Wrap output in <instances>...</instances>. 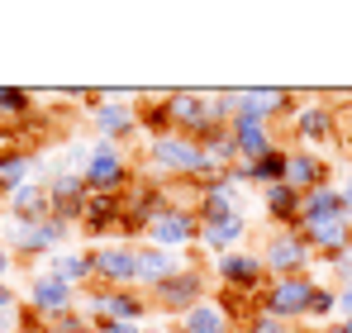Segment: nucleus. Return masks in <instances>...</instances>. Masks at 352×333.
<instances>
[{"label":"nucleus","instance_id":"f8f14e48","mask_svg":"<svg viewBox=\"0 0 352 333\" xmlns=\"http://www.w3.org/2000/svg\"><path fill=\"white\" fill-rule=\"evenodd\" d=\"M24 310L34 319H58V314H72V286H62L58 277H34L29 281V295H24Z\"/></svg>","mask_w":352,"mask_h":333},{"label":"nucleus","instance_id":"5701e85b","mask_svg":"<svg viewBox=\"0 0 352 333\" xmlns=\"http://www.w3.org/2000/svg\"><path fill=\"white\" fill-rule=\"evenodd\" d=\"M181 267H186V262H181L176 253H167V248H153V243L138 248V286H148V290L162 286L167 277H176Z\"/></svg>","mask_w":352,"mask_h":333},{"label":"nucleus","instance_id":"9d476101","mask_svg":"<svg viewBox=\"0 0 352 333\" xmlns=\"http://www.w3.org/2000/svg\"><path fill=\"white\" fill-rule=\"evenodd\" d=\"M148 310H153V300H143L133 286L129 290H115V286H100L96 295H91V314H96V324L100 319H119V324H143L148 319Z\"/></svg>","mask_w":352,"mask_h":333},{"label":"nucleus","instance_id":"c756f323","mask_svg":"<svg viewBox=\"0 0 352 333\" xmlns=\"http://www.w3.org/2000/svg\"><path fill=\"white\" fill-rule=\"evenodd\" d=\"M333 314H338V290H329V286H314L305 319H333Z\"/></svg>","mask_w":352,"mask_h":333},{"label":"nucleus","instance_id":"0eeeda50","mask_svg":"<svg viewBox=\"0 0 352 333\" xmlns=\"http://www.w3.org/2000/svg\"><path fill=\"white\" fill-rule=\"evenodd\" d=\"M143 238H148L153 248H167V253L195 248V243H200V215H195V210H176V205H167L157 219L148 224Z\"/></svg>","mask_w":352,"mask_h":333},{"label":"nucleus","instance_id":"39448f33","mask_svg":"<svg viewBox=\"0 0 352 333\" xmlns=\"http://www.w3.org/2000/svg\"><path fill=\"white\" fill-rule=\"evenodd\" d=\"M210 277L219 281V290H238V295H262V286H267V267H262V253H224V257H214V267H210Z\"/></svg>","mask_w":352,"mask_h":333},{"label":"nucleus","instance_id":"6ab92c4d","mask_svg":"<svg viewBox=\"0 0 352 333\" xmlns=\"http://www.w3.org/2000/svg\"><path fill=\"white\" fill-rule=\"evenodd\" d=\"M176 333H234V319L224 314V305L210 295L200 305H190L181 319H176Z\"/></svg>","mask_w":352,"mask_h":333},{"label":"nucleus","instance_id":"a211bd4d","mask_svg":"<svg viewBox=\"0 0 352 333\" xmlns=\"http://www.w3.org/2000/svg\"><path fill=\"white\" fill-rule=\"evenodd\" d=\"M319 219H348V205H343V186H319V191H305L300 195V224H319Z\"/></svg>","mask_w":352,"mask_h":333},{"label":"nucleus","instance_id":"e433bc0d","mask_svg":"<svg viewBox=\"0 0 352 333\" xmlns=\"http://www.w3.org/2000/svg\"><path fill=\"white\" fill-rule=\"evenodd\" d=\"M343 205H348V219H352V176H348V186H343Z\"/></svg>","mask_w":352,"mask_h":333},{"label":"nucleus","instance_id":"2f4dec72","mask_svg":"<svg viewBox=\"0 0 352 333\" xmlns=\"http://www.w3.org/2000/svg\"><path fill=\"white\" fill-rule=\"evenodd\" d=\"M329 267L338 272V286H352V243L338 253V257H329Z\"/></svg>","mask_w":352,"mask_h":333},{"label":"nucleus","instance_id":"423d86ee","mask_svg":"<svg viewBox=\"0 0 352 333\" xmlns=\"http://www.w3.org/2000/svg\"><path fill=\"white\" fill-rule=\"evenodd\" d=\"M314 262L309 243L300 238V228H276L267 243H262V267L267 277H305V267Z\"/></svg>","mask_w":352,"mask_h":333},{"label":"nucleus","instance_id":"20e7f679","mask_svg":"<svg viewBox=\"0 0 352 333\" xmlns=\"http://www.w3.org/2000/svg\"><path fill=\"white\" fill-rule=\"evenodd\" d=\"M81 176H86L91 191H105V195H124L133 186V166H129L119 143H91V162Z\"/></svg>","mask_w":352,"mask_h":333},{"label":"nucleus","instance_id":"c85d7f7f","mask_svg":"<svg viewBox=\"0 0 352 333\" xmlns=\"http://www.w3.org/2000/svg\"><path fill=\"white\" fill-rule=\"evenodd\" d=\"M34 110V96L29 91H19V86H0V119L10 114V119H24V114Z\"/></svg>","mask_w":352,"mask_h":333},{"label":"nucleus","instance_id":"72a5a7b5","mask_svg":"<svg viewBox=\"0 0 352 333\" xmlns=\"http://www.w3.org/2000/svg\"><path fill=\"white\" fill-rule=\"evenodd\" d=\"M0 314H19V295H14L5 281H0Z\"/></svg>","mask_w":352,"mask_h":333},{"label":"nucleus","instance_id":"bb28decb","mask_svg":"<svg viewBox=\"0 0 352 333\" xmlns=\"http://www.w3.org/2000/svg\"><path fill=\"white\" fill-rule=\"evenodd\" d=\"M138 124H143L153 138H167V133H176V129H172V110H167V96H143Z\"/></svg>","mask_w":352,"mask_h":333},{"label":"nucleus","instance_id":"ea45409f","mask_svg":"<svg viewBox=\"0 0 352 333\" xmlns=\"http://www.w3.org/2000/svg\"><path fill=\"white\" fill-rule=\"evenodd\" d=\"M143 333H157V329H143Z\"/></svg>","mask_w":352,"mask_h":333},{"label":"nucleus","instance_id":"7c9ffc66","mask_svg":"<svg viewBox=\"0 0 352 333\" xmlns=\"http://www.w3.org/2000/svg\"><path fill=\"white\" fill-rule=\"evenodd\" d=\"M243 333H291V324H281V319H272V314H252L248 324H243Z\"/></svg>","mask_w":352,"mask_h":333},{"label":"nucleus","instance_id":"c9c22d12","mask_svg":"<svg viewBox=\"0 0 352 333\" xmlns=\"http://www.w3.org/2000/svg\"><path fill=\"white\" fill-rule=\"evenodd\" d=\"M10 267H14V253H10V243H0V281H5Z\"/></svg>","mask_w":352,"mask_h":333},{"label":"nucleus","instance_id":"6e6552de","mask_svg":"<svg viewBox=\"0 0 352 333\" xmlns=\"http://www.w3.org/2000/svg\"><path fill=\"white\" fill-rule=\"evenodd\" d=\"M91 262H96V281L100 286H115V290H138V248H129V243H100L96 253H91Z\"/></svg>","mask_w":352,"mask_h":333},{"label":"nucleus","instance_id":"58836bf2","mask_svg":"<svg viewBox=\"0 0 352 333\" xmlns=\"http://www.w3.org/2000/svg\"><path fill=\"white\" fill-rule=\"evenodd\" d=\"M343 324H348V329H352V319H343Z\"/></svg>","mask_w":352,"mask_h":333},{"label":"nucleus","instance_id":"1a4fd4ad","mask_svg":"<svg viewBox=\"0 0 352 333\" xmlns=\"http://www.w3.org/2000/svg\"><path fill=\"white\" fill-rule=\"evenodd\" d=\"M67 228H72V224L53 219V215H48V219H14L10 224V253H24V257H29V253H34V257H38V253H58Z\"/></svg>","mask_w":352,"mask_h":333},{"label":"nucleus","instance_id":"412c9836","mask_svg":"<svg viewBox=\"0 0 352 333\" xmlns=\"http://www.w3.org/2000/svg\"><path fill=\"white\" fill-rule=\"evenodd\" d=\"M81 228L91 238H100L105 228H119V195H105V191H86V205H81Z\"/></svg>","mask_w":352,"mask_h":333},{"label":"nucleus","instance_id":"f03ea898","mask_svg":"<svg viewBox=\"0 0 352 333\" xmlns=\"http://www.w3.org/2000/svg\"><path fill=\"white\" fill-rule=\"evenodd\" d=\"M200 300H210V267H200V262H186L176 277H167L162 286H153V305L157 310H167V314H186L190 305H200Z\"/></svg>","mask_w":352,"mask_h":333},{"label":"nucleus","instance_id":"cd10ccee","mask_svg":"<svg viewBox=\"0 0 352 333\" xmlns=\"http://www.w3.org/2000/svg\"><path fill=\"white\" fill-rule=\"evenodd\" d=\"M286 181V148H276V153H267L262 162H252V186H281Z\"/></svg>","mask_w":352,"mask_h":333},{"label":"nucleus","instance_id":"393cba45","mask_svg":"<svg viewBox=\"0 0 352 333\" xmlns=\"http://www.w3.org/2000/svg\"><path fill=\"white\" fill-rule=\"evenodd\" d=\"M262 210L272 215V224H295L300 219V191L286 186V181L281 186H267L262 191Z\"/></svg>","mask_w":352,"mask_h":333},{"label":"nucleus","instance_id":"dca6fc26","mask_svg":"<svg viewBox=\"0 0 352 333\" xmlns=\"http://www.w3.org/2000/svg\"><path fill=\"white\" fill-rule=\"evenodd\" d=\"M248 238V219L243 215H219V219H200V248L210 257L238 253V243Z\"/></svg>","mask_w":352,"mask_h":333},{"label":"nucleus","instance_id":"4be33fe9","mask_svg":"<svg viewBox=\"0 0 352 333\" xmlns=\"http://www.w3.org/2000/svg\"><path fill=\"white\" fill-rule=\"evenodd\" d=\"M229 133H234V143H238V162H262L267 153L281 148L272 138V124H229Z\"/></svg>","mask_w":352,"mask_h":333},{"label":"nucleus","instance_id":"a878e982","mask_svg":"<svg viewBox=\"0 0 352 333\" xmlns=\"http://www.w3.org/2000/svg\"><path fill=\"white\" fill-rule=\"evenodd\" d=\"M10 215H14V219H48V186L24 181V186L10 195Z\"/></svg>","mask_w":352,"mask_h":333},{"label":"nucleus","instance_id":"f257e3e1","mask_svg":"<svg viewBox=\"0 0 352 333\" xmlns=\"http://www.w3.org/2000/svg\"><path fill=\"white\" fill-rule=\"evenodd\" d=\"M143 162L153 166V171H162L167 181H210V171H205V148H200L195 138H186V133L153 138L148 153H143Z\"/></svg>","mask_w":352,"mask_h":333},{"label":"nucleus","instance_id":"7ed1b4c3","mask_svg":"<svg viewBox=\"0 0 352 333\" xmlns=\"http://www.w3.org/2000/svg\"><path fill=\"white\" fill-rule=\"evenodd\" d=\"M309 295H314V281L309 277H272L262 286V295H257V310L281 319V324H295V319H305Z\"/></svg>","mask_w":352,"mask_h":333},{"label":"nucleus","instance_id":"2eb2a0df","mask_svg":"<svg viewBox=\"0 0 352 333\" xmlns=\"http://www.w3.org/2000/svg\"><path fill=\"white\" fill-rule=\"evenodd\" d=\"M286 186H295L300 195L329 186V162L314 148H286Z\"/></svg>","mask_w":352,"mask_h":333},{"label":"nucleus","instance_id":"f3484780","mask_svg":"<svg viewBox=\"0 0 352 333\" xmlns=\"http://www.w3.org/2000/svg\"><path fill=\"white\" fill-rule=\"evenodd\" d=\"M300 238L309 243L314 257H338L352 243V219H319V224H300Z\"/></svg>","mask_w":352,"mask_h":333},{"label":"nucleus","instance_id":"aec40b11","mask_svg":"<svg viewBox=\"0 0 352 333\" xmlns=\"http://www.w3.org/2000/svg\"><path fill=\"white\" fill-rule=\"evenodd\" d=\"M48 277H58L62 286H86V281H96V262H91V253H81V248H58L53 257H48Z\"/></svg>","mask_w":352,"mask_h":333},{"label":"nucleus","instance_id":"b1692460","mask_svg":"<svg viewBox=\"0 0 352 333\" xmlns=\"http://www.w3.org/2000/svg\"><path fill=\"white\" fill-rule=\"evenodd\" d=\"M34 171H38V158H34L29 148H24V153H5V158H0V195L10 200L24 181H34Z\"/></svg>","mask_w":352,"mask_h":333},{"label":"nucleus","instance_id":"4c0bfd02","mask_svg":"<svg viewBox=\"0 0 352 333\" xmlns=\"http://www.w3.org/2000/svg\"><path fill=\"white\" fill-rule=\"evenodd\" d=\"M291 333H319V329H291Z\"/></svg>","mask_w":352,"mask_h":333},{"label":"nucleus","instance_id":"4468645a","mask_svg":"<svg viewBox=\"0 0 352 333\" xmlns=\"http://www.w3.org/2000/svg\"><path fill=\"white\" fill-rule=\"evenodd\" d=\"M291 129L305 143H329L338 138V110L329 100H305L300 110H291Z\"/></svg>","mask_w":352,"mask_h":333},{"label":"nucleus","instance_id":"473e14b6","mask_svg":"<svg viewBox=\"0 0 352 333\" xmlns=\"http://www.w3.org/2000/svg\"><path fill=\"white\" fill-rule=\"evenodd\" d=\"M91 333H143V329H138V324H119V319H100Z\"/></svg>","mask_w":352,"mask_h":333},{"label":"nucleus","instance_id":"f704fd0d","mask_svg":"<svg viewBox=\"0 0 352 333\" xmlns=\"http://www.w3.org/2000/svg\"><path fill=\"white\" fill-rule=\"evenodd\" d=\"M338 319H352V286H338Z\"/></svg>","mask_w":352,"mask_h":333},{"label":"nucleus","instance_id":"9b49d317","mask_svg":"<svg viewBox=\"0 0 352 333\" xmlns=\"http://www.w3.org/2000/svg\"><path fill=\"white\" fill-rule=\"evenodd\" d=\"M91 124H96L100 143H119V138H129L138 129V110L129 100H119V96H100L91 105Z\"/></svg>","mask_w":352,"mask_h":333},{"label":"nucleus","instance_id":"ddd939ff","mask_svg":"<svg viewBox=\"0 0 352 333\" xmlns=\"http://www.w3.org/2000/svg\"><path fill=\"white\" fill-rule=\"evenodd\" d=\"M86 176H76V171H58L53 181H48V215L62 224L81 219V205H86Z\"/></svg>","mask_w":352,"mask_h":333}]
</instances>
